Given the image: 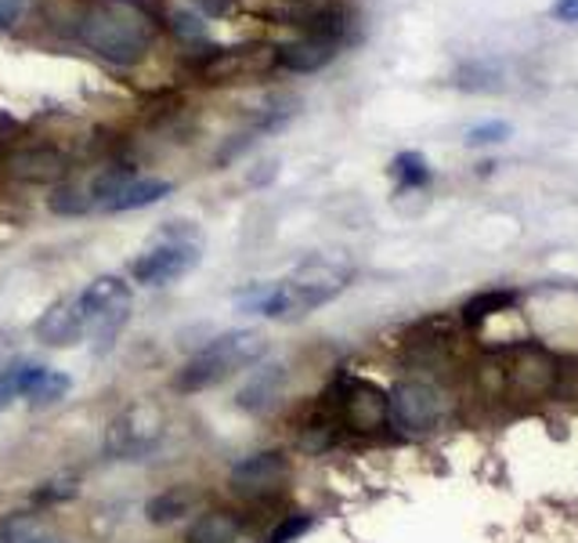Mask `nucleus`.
I'll list each match as a JSON object with an SVG mask.
<instances>
[{"label":"nucleus","instance_id":"nucleus-9","mask_svg":"<svg viewBox=\"0 0 578 543\" xmlns=\"http://www.w3.org/2000/svg\"><path fill=\"white\" fill-rule=\"evenodd\" d=\"M160 435H163L160 413L152 406H135V409H127L124 417L113 420L105 446H109V453H116V457H138V453L160 443Z\"/></svg>","mask_w":578,"mask_h":543},{"label":"nucleus","instance_id":"nucleus-3","mask_svg":"<svg viewBox=\"0 0 578 543\" xmlns=\"http://www.w3.org/2000/svg\"><path fill=\"white\" fill-rule=\"evenodd\" d=\"M203 262V236L189 222H170L156 232V239L130 262V276L144 287H163Z\"/></svg>","mask_w":578,"mask_h":543},{"label":"nucleus","instance_id":"nucleus-16","mask_svg":"<svg viewBox=\"0 0 578 543\" xmlns=\"http://www.w3.org/2000/svg\"><path fill=\"white\" fill-rule=\"evenodd\" d=\"M510 377L521 387V392H546L549 381H554V359H549L543 348H524L517 352V362L510 366Z\"/></svg>","mask_w":578,"mask_h":543},{"label":"nucleus","instance_id":"nucleus-19","mask_svg":"<svg viewBox=\"0 0 578 543\" xmlns=\"http://www.w3.org/2000/svg\"><path fill=\"white\" fill-rule=\"evenodd\" d=\"M192 503H195V493H192V489L178 486V489H167V493L152 497L149 503H144V514H149V522H152V525H170V522H178L181 514H189Z\"/></svg>","mask_w":578,"mask_h":543},{"label":"nucleus","instance_id":"nucleus-14","mask_svg":"<svg viewBox=\"0 0 578 543\" xmlns=\"http://www.w3.org/2000/svg\"><path fill=\"white\" fill-rule=\"evenodd\" d=\"M275 55H279V66L289 73H314L336 55V41H325V36H300V41L279 44Z\"/></svg>","mask_w":578,"mask_h":543},{"label":"nucleus","instance_id":"nucleus-4","mask_svg":"<svg viewBox=\"0 0 578 543\" xmlns=\"http://www.w3.org/2000/svg\"><path fill=\"white\" fill-rule=\"evenodd\" d=\"M268 341L254 330H232L225 338H214L203 352H195L181 373L174 377L178 392H203L210 384H221L225 377H232L235 370H246L265 355Z\"/></svg>","mask_w":578,"mask_h":543},{"label":"nucleus","instance_id":"nucleus-21","mask_svg":"<svg viewBox=\"0 0 578 543\" xmlns=\"http://www.w3.org/2000/svg\"><path fill=\"white\" fill-rule=\"evenodd\" d=\"M69 377L65 373H58V370H51V366H44L41 373H36V381L30 384V392H25V398L36 406V409H44V406H55V403H62L65 395H69Z\"/></svg>","mask_w":578,"mask_h":543},{"label":"nucleus","instance_id":"nucleus-31","mask_svg":"<svg viewBox=\"0 0 578 543\" xmlns=\"http://www.w3.org/2000/svg\"><path fill=\"white\" fill-rule=\"evenodd\" d=\"M30 543H62V540H55V536H33Z\"/></svg>","mask_w":578,"mask_h":543},{"label":"nucleus","instance_id":"nucleus-18","mask_svg":"<svg viewBox=\"0 0 578 543\" xmlns=\"http://www.w3.org/2000/svg\"><path fill=\"white\" fill-rule=\"evenodd\" d=\"M174 189L167 178H135L130 185L120 192V196H113L109 203H105V211L109 214H120V211H141V206H152L160 203L167 192Z\"/></svg>","mask_w":578,"mask_h":543},{"label":"nucleus","instance_id":"nucleus-15","mask_svg":"<svg viewBox=\"0 0 578 543\" xmlns=\"http://www.w3.org/2000/svg\"><path fill=\"white\" fill-rule=\"evenodd\" d=\"M282 381H286V366H260V370L249 373V381L239 387L235 403H239V409L260 413L265 406H271L275 398H279Z\"/></svg>","mask_w":578,"mask_h":543},{"label":"nucleus","instance_id":"nucleus-1","mask_svg":"<svg viewBox=\"0 0 578 543\" xmlns=\"http://www.w3.org/2000/svg\"><path fill=\"white\" fill-rule=\"evenodd\" d=\"M76 36L113 66H135L160 36V22L135 0H98L84 11Z\"/></svg>","mask_w":578,"mask_h":543},{"label":"nucleus","instance_id":"nucleus-32","mask_svg":"<svg viewBox=\"0 0 578 543\" xmlns=\"http://www.w3.org/2000/svg\"><path fill=\"white\" fill-rule=\"evenodd\" d=\"M0 543H4V536H0Z\"/></svg>","mask_w":578,"mask_h":543},{"label":"nucleus","instance_id":"nucleus-11","mask_svg":"<svg viewBox=\"0 0 578 543\" xmlns=\"http://www.w3.org/2000/svg\"><path fill=\"white\" fill-rule=\"evenodd\" d=\"M289 478V460L286 453L268 449V453H254L243 464H235L232 471V489L243 497H265L271 489H279Z\"/></svg>","mask_w":578,"mask_h":543},{"label":"nucleus","instance_id":"nucleus-22","mask_svg":"<svg viewBox=\"0 0 578 543\" xmlns=\"http://www.w3.org/2000/svg\"><path fill=\"white\" fill-rule=\"evenodd\" d=\"M514 305V294L510 290H489V294H478L470 297V301L463 305V322H470V327H478V322H484L489 316L503 312V308Z\"/></svg>","mask_w":578,"mask_h":543},{"label":"nucleus","instance_id":"nucleus-6","mask_svg":"<svg viewBox=\"0 0 578 543\" xmlns=\"http://www.w3.org/2000/svg\"><path fill=\"white\" fill-rule=\"evenodd\" d=\"M279 66V55H275L271 44H235V47H217L195 66L200 81L210 87H232V84H249L268 76Z\"/></svg>","mask_w":578,"mask_h":543},{"label":"nucleus","instance_id":"nucleus-29","mask_svg":"<svg viewBox=\"0 0 578 543\" xmlns=\"http://www.w3.org/2000/svg\"><path fill=\"white\" fill-rule=\"evenodd\" d=\"M557 19L578 22V0H560V4H557Z\"/></svg>","mask_w":578,"mask_h":543},{"label":"nucleus","instance_id":"nucleus-2","mask_svg":"<svg viewBox=\"0 0 578 543\" xmlns=\"http://www.w3.org/2000/svg\"><path fill=\"white\" fill-rule=\"evenodd\" d=\"M351 283V268L314 257V262L300 265L293 276L282 283H268V287H249L239 294V308L246 312H260L271 319H300L314 312V308L330 305L333 297Z\"/></svg>","mask_w":578,"mask_h":543},{"label":"nucleus","instance_id":"nucleus-20","mask_svg":"<svg viewBox=\"0 0 578 543\" xmlns=\"http://www.w3.org/2000/svg\"><path fill=\"white\" fill-rule=\"evenodd\" d=\"M44 366L33 359H11L4 370H0V409H4L11 398H19L30 392V384L36 381V373Z\"/></svg>","mask_w":578,"mask_h":543},{"label":"nucleus","instance_id":"nucleus-24","mask_svg":"<svg viewBox=\"0 0 578 543\" xmlns=\"http://www.w3.org/2000/svg\"><path fill=\"white\" fill-rule=\"evenodd\" d=\"M90 206H95V200H90V192L84 189H73V185H62L55 196H51V211L55 214H87Z\"/></svg>","mask_w":578,"mask_h":543},{"label":"nucleus","instance_id":"nucleus-5","mask_svg":"<svg viewBox=\"0 0 578 543\" xmlns=\"http://www.w3.org/2000/svg\"><path fill=\"white\" fill-rule=\"evenodd\" d=\"M235 8L275 25H297V30H304V36H325L336 44L347 30L340 0H235Z\"/></svg>","mask_w":578,"mask_h":543},{"label":"nucleus","instance_id":"nucleus-17","mask_svg":"<svg viewBox=\"0 0 578 543\" xmlns=\"http://www.w3.org/2000/svg\"><path fill=\"white\" fill-rule=\"evenodd\" d=\"M243 533V522L235 511H206L185 529V543H235Z\"/></svg>","mask_w":578,"mask_h":543},{"label":"nucleus","instance_id":"nucleus-30","mask_svg":"<svg viewBox=\"0 0 578 543\" xmlns=\"http://www.w3.org/2000/svg\"><path fill=\"white\" fill-rule=\"evenodd\" d=\"M11 359H15V348H11V341L0 338V370H4Z\"/></svg>","mask_w":578,"mask_h":543},{"label":"nucleus","instance_id":"nucleus-10","mask_svg":"<svg viewBox=\"0 0 578 543\" xmlns=\"http://www.w3.org/2000/svg\"><path fill=\"white\" fill-rule=\"evenodd\" d=\"M340 417H344V424L351 432L373 435V432H379L390 420V403H387V395L379 392L376 384L351 381L344 387V398H340Z\"/></svg>","mask_w":578,"mask_h":543},{"label":"nucleus","instance_id":"nucleus-28","mask_svg":"<svg viewBox=\"0 0 578 543\" xmlns=\"http://www.w3.org/2000/svg\"><path fill=\"white\" fill-rule=\"evenodd\" d=\"M174 33H181V36H195V41H200V36L206 33V25L195 19V15H189V11H174Z\"/></svg>","mask_w":578,"mask_h":543},{"label":"nucleus","instance_id":"nucleus-12","mask_svg":"<svg viewBox=\"0 0 578 543\" xmlns=\"http://www.w3.org/2000/svg\"><path fill=\"white\" fill-rule=\"evenodd\" d=\"M8 174L25 185H55L69 174V157L55 146H25L8 157Z\"/></svg>","mask_w":578,"mask_h":543},{"label":"nucleus","instance_id":"nucleus-27","mask_svg":"<svg viewBox=\"0 0 578 543\" xmlns=\"http://www.w3.org/2000/svg\"><path fill=\"white\" fill-rule=\"evenodd\" d=\"M30 8V0H0V30H11Z\"/></svg>","mask_w":578,"mask_h":543},{"label":"nucleus","instance_id":"nucleus-26","mask_svg":"<svg viewBox=\"0 0 578 543\" xmlns=\"http://www.w3.org/2000/svg\"><path fill=\"white\" fill-rule=\"evenodd\" d=\"M308 529H311L308 514H297V519H286L279 529H275V533L268 536V543H289V540H297L300 533H308Z\"/></svg>","mask_w":578,"mask_h":543},{"label":"nucleus","instance_id":"nucleus-23","mask_svg":"<svg viewBox=\"0 0 578 543\" xmlns=\"http://www.w3.org/2000/svg\"><path fill=\"white\" fill-rule=\"evenodd\" d=\"M394 174H398V181L405 189H419L430 181V167L427 160L419 157V152H402L398 160H394Z\"/></svg>","mask_w":578,"mask_h":543},{"label":"nucleus","instance_id":"nucleus-13","mask_svg":"<svg viewBox=\"0 0 578 543\" xmlns=\"http://www.w3.org/2000/svg\"><path fill=\"white\" fill-rule=\"evenodd\" d=\"M36 341H44L51 348H69L76 344L87 333V322H84V305H81V294L76 297H62L47 308V312L36 319Z\"/></svg>","mask_w":578,"mask_h":543},{"label":"nucleus","instance_id":"nucleus-8","mask_svg":"<svg viewBox=\"0 0 578 543\" xmlns=\"http://www.w3.org/2000/svg\"><path fill=\"white\" fill-rule=\"evenodd\" d=\"M387 403H390V420L402 432H430L445 413L441 392L427 381H402L394 387V395H387Z\"/></svg>","mask_w":578,"mask_h":543},{"label":"nucleus","instance_id":"nucleus-25","mask_svg":"<svg viewBox=\"0 0 578 543\" xmlns=\"http://www.w3.org/2000/svg\"><path fill=\"white\" fill-rule=\"evenodd\" d=\"M510 135V124H503V120H492V124H481V127H474V131L467 135V141L470 146H489V141H503Z\"/></svg>","mask_w":578,"mask_h":543},{"label":"nucleus","instance_id":"nucleus-7","mask_svg":"<svg viewBox=\"0 0 578 543\" xmlns=\"http://www.w3.org/2000/svg\"><path fill=\"white\" fill-rule=\"evenodd\" d=\"M81 305L87 333L109 348L130 319V287L120 276H101L81 294Z\"/></svg>","mask_w":578,"mask_h":543}]
</instances>
